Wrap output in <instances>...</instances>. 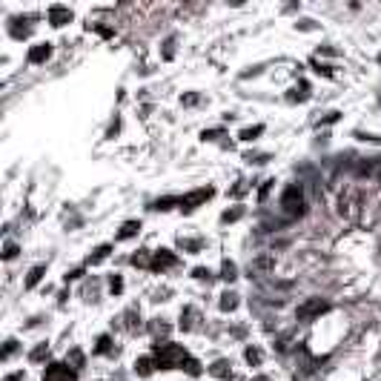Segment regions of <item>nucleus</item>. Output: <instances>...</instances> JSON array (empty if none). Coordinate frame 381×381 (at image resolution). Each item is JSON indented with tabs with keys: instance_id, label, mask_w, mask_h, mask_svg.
<instances>
[{
	"instance_id": "1",
	"label": "nucleus",
	"mask_w": 381,
	"mask_h": 381,
	"mask_svg": "<svg viewBox=\"0 0 381 381\" xmlns=\"http://www.w3.org/2000/svg\"><path fill=\"white\" fill-rule=\"evenodd\" d=\"M189 355L181 344H172V341H164V344H155V364L161 370H175V367H183Z\"/></svg>"
},
{
	"instance_id": "2",
	"label": "nucleus",
	"mask_w": 381,
	"mask_h": 381,
	"mask_svg": "<svg viewBox=\"0 0 381 381\" xmlns=\"http://www.w3.org/2000/svg\"><path fill=\"white\" fill-rule=\"evenodd\" d=\"M281 209H284V212H287L290 218L304 215V189H301V183H290V186L284 189V195H281Z\"/></svg>"
},
{
	"instance_id": "3",
	"label": "nucleus",
	"mask_w": 381,
	"mask_h": 381,
	"mask_svg": "<svg viewBox=\"0 0 381 381\" xmlns=\"http://www.w3.org/2000/svg\"><path fill=\"white\" fill-rule=\"evenodd\" d=\"M330 310V304L324 298H307L304 304H298V310H295V315H298L301 321H313V318H318L321 313H327Z\"/></svg>"
},
{
	"instance_id": "4",
	"label": "nucleus",
	"mask_w": 381,
	"mask_h": 381,
	"mask_svg": "<svg viewBox=\"0 0 381 381\" xmlns=\"http://www.w3.org/2000/svg\"><path fill=\"white\" fill-rule=\"evenodd\" d=\"M215 195V189L212 186H201V189H195V192H189V195H183V198H178V206H181L183 212H192L198 204H204V201H209Z\"/></svg>"
},
{
	"instance_id": "5",
	"label": "nucleus",
	"mask_w": 381,
	"mask_h": 381,
	"mask_svg": "<svg viewBox=\"0 0 381 381\" xmlns=\"http://www.w3.org/2000/svg\"><path fill=\"white\" fill-rule=\"evenodd\" d=\"M43 381H75V373L66 364H49L43 373Z\"/></svg>"
},
{
	"instance_id": "6",
	"label": "nucleus",
	"mask_w": 381,
	"mask_h": 381,
	"mask_svg": "<svg viewBox=\"0 0 381 381\" xmlns=\"http://www.w3.org/2000/svg\"><path fill=\"white\" fill-rule=\"evenodd\" d=\"M178 264V258H175V255H172V252H169V249H161V252H155V255H152V269H155V272H161V269H169V266H175Z\"/></svg>"
},
{
	"instance_id": "7",
	"label": "nucleus",
	"mask_w": 381,
	"mask_h": 381,
	"mask_svg": "<svg viewBox=\"0 0 381 381\" xmlns=\"http://www.w3.org/2000/svg\"><path fill=\"white\" fill-rule=\"evenodd\" d=\"M49 23L52 26H66V23H72V9H69V6H49Z\"/></svg>"
},
{
	"instance_id": "8",
	"label": "nucleus",
	"mask_w": 381,
	"mask_h": 381,
	"mask_svg": "<svg viewBox=\"0 0 381 381\" xmlns=\"http://www.w3.org/2000/svg\"><path fill=\"white\" fill-rule=\"evenodd\" d=\"M49 55H52V43H37V46L29 49V63H43Z\"/></svg>"
},
{
	"instance_id": "9",
	"label": "nucleus",
	"mask_w": 381,
	"mask_h": 381,
	"mask_svg": "<svg viewBox=\"0 0 381 381\" xmlns=\"http://www.w3.org/2000/svg\"><path fill=\"white\" fill-rule=\"evenodd\" d=\"M198 310H195V307H186V310H183L181 313V330H195V327H198Z\"/></svg>"
},
{
	"instance_id": "10",
	"label": "nucleus",
	"mask_w": 381,
	"mask_h": 381,
	"mask_svg": "<svg viewBox=\"0 0 381 381\" xmlns=\"http://www.w3.org/2000/svg\"><path fill=\"white\" fill-rule=\"evenodd\" d=\"M209 373H212V376H215V379H232V367H230V361H224V358H221V361H215V364L209 367Z\"/></svg>"
},
{
	"instance_id": "11",
	"label": "nucleus",
	"mask_w": 381,
	"mask_h": 381,
	"mask_svg": "<svg viewBox=\"0 0 381 381\" xmlns=\"http://www.w3.org/2000/svg\"><path fill=\"white\" fill-rule=\"evenodd\" d=\"M155 358H149V355H144V358H138V361H135V373H138V376H152V370H155Z\"/></svg>"
},
{
	"instance_id": "12",
	"label": "nucleus",
	"mask_w": 381,
	"mask_h": 381,
	"mask_svg": "<svg viewBox=\"0 0 381 381\" xmlns=\"http://www.w3.org/2000/svg\"><path fill=\"white\" fill-rule=\"evenodd\" d=\"M43 275H46V264H37V266H32V269H29V275H26V287H29V290H32V287H37Z\"/></svg>"
},
{
	"instance_id": "13",
	"label": "nucleus",
	"mask_w": 381,
	"mask_h": 381,
	"mask_svg": "<svg viewBox=\"0 0 381 381\" xmlns=\"http://www.w3.org/2000/svg\"><path fill=\"white\" fill-rule=\"evenodd\" d=\"M138 232H141V224H138V221H126V224L120 227V232H117V241H126V238H132Z\"/></svg>"
},
{
	"instance_id": "14",
	"label": "nucleus",
	"mask_w": 381,
	"mask_h": 381,
	"mask_svg": "<svg viewBox=\"0 0 381 381\" xmlns=\"http://www.w3.org/2000/svg\"><path fill=\"white\" fill-rule=\"evenodd\" d=\"M109 252H112V247H109V244H103V247H98L92 255H89V261H86V264L95 266V264H100V261H106V258H109Z\"/></svg>"
},
{
	"instance_id": "15",
	"label": "nucleus",
	"mask_w": 381,
	"mask_h": 381,
	"mask_svg": "<svg viewBox=\"0 0 381 381\" xmlns=\"http://www.w3.org/2000/svg\"><path fill=\"white\" fill-rule=\"evenodd\" d=\"M244 218V206H232V209H227L224 215H221V224H235V221H241Z\"/></svg>"
},
{
	"instance_id": "16",
	"label": "nucleus",
	"mask_w": 381,
	"mask_h": 381,
	"mask_svg": "<svg viewBox=\"0 0 381 381\" xmlns=\"http://www.w3.org/2000/svg\"><path fill=\"white\" fill-rule=\"evenodd\" d=\"M269 269H272V258H255L249 264V275L252 272H269Z\"/></svg>"
},
{
	"instance_id": "17",
	"label": "nucleus",
	"mask_w": 381,
	"mask_h": 381,
	"mask_svg": "<svg viewBox=\"0 0 381 381\" xmlns=\"http://www.w3.org/2000/svg\"><path fill=\"white\" fill-rule=\"evenodd\" d=\"M235 307H238V295H235V293H224V295H221V310H224V313H232Z\"/></svg>"
},
{
	"instance_id": "18",
	"label": "nucleus",
	"mask_w": 381,
	"mask_h": 381,
	"mask_svg": "<svg viewBox=\"0 0 381 381\" xmlns=\"http://www.w3.org/2000/svg\"><path fill=\"white\" fill-rule=\"evenodd\" d=\"M221 278H224V281H235V278H238V269H235L232 261H224V264H221Z\"/></svg>"
},
{
	"instance_id": "19",
	"label": "nucleus",
	"mask_w": 381,
	"mask_h": 381,
	"mask_svg": "<svg viewBox=\"0 0 381 381\" xmlns=\"http://www.w3.org/2000/svg\"><path fill=\"white\" fill-rule=\"evenodd\" d=\"M244 358L255 367V364H261V358H264V355H261V350H258V347H249L247 352H244Z\"/></svg>"
},
{
	"instance_id": "20",
	"label": "nucleus",
	"mask_w": 381,
	"mask_h": 381,
	"mask_svg": "<svg viewBox=\"0 0 381 381\" xmlns=\"http://www.w3.org/2000/svg\"><path fill=\"white\" fill-rule=\"evenodd\" d=\"M261 132H264V126H249V129H244L238 138H241V141H255Z\"/></svg>"
},
{
	"instance_id": "21",
	"label": "nucleus",
	"mask_w": 381,
	"mask_h": 381,
	"mask_svg": "<svg viewBox=\"0 0 381 381\" xmlns=\"http://www.w3.org/2000/svg\"><path fill=\"white\" fill-rule=\"evenodd\" d=\"M46 352H49V347H46V344H37V347L29 352V361H43V355H46Z\"/></svg>"
},
{
	"instance_id": "22",
	"label": "nucleus",
	"mask_w": 381,
	"mask_h": 381,
	"mask_svg": "<svg viewBox=\"0 0 381 381\" xmlns=\"http://www.w3.org/2000/svg\"><path fill=\"white\" fill-rule=\"evenodd\" d=\"M183 370H186L189 376H201V364L195 358H186V361H183Z\"/></svg>"
},
{
	"instance_id": "23",
	"label": "nucleus",
	"mask_w": 381,
	"mask_h": 381,
	"mask_svg": "<svg viewBox=\"0 0 381 381\" xmlns=\"http://www.w3.org/2000/svg\"><path fill=\"white\" fill-rule=\"evenodd\" d=\"M109 350H112V338H109V335H100L95 352H109Z\"/></svg>"
},
{
	"instance_id": "24",
	"label": "nucleus",
	"mask_w": 381,
	"mask_h": 381,
	"mask_svg": "<svg viewBox=\"0 0 381 381\" xmlns=\"http://www.w3.org/2000/svg\"><path fill=\"white\" fill-rule=\"evenodd\" d=\"M12 258H17V244L9 241V244L3 247V261H12Z\"/></svg>"
},
{
	"instance_id": "25",
	"label": "nucleus",
	"mask_w": 381,
	"mask_h": 381,
	"mask_svg": "<svg viewBox=\"0 0 381 381\" xmlns=\"http://www.w3.org/2000/svg\"><path fill=\"white\" fill-rule=\"evenodd\" d=\"M69 364H72V367H83V352H81V350H72V352H69Z\"/></svg>"
},
{
	"instance_id": "26",
	"label": "nucleus",
	"mask_w": 381,
	"mask_h": 381,
	"mask_svg": "<svg viewBox=\"0 0 381 381\" xmlns=\"http://www.w3.org/2000/svg\"><path fill=\"white\" fill-rule=\"evenodd\" d=\"M172 204H178V198H161V201H155V204H152V209H169Z\"/></svg>"
},
{
	"instance_id": "27",
	"label": "nucleus",
	"mask_w": 381,
	"mask_h": 381,
	"mask_svg": "<svg viewBox=\"0 0 381 381\" xmlns=\"http://www.w3.org/2000/svg\"><path fill=\"white\" fill-rule=\"evenodd\" d=\"M132 264L135 266H149L152 258H147V252H141V255H132Z\"/></svg>"
},
{
	"instance_id": "28",
	"label": "nucleus",
	"mask_w": 381,
	"mask_h": 381,
	"mask_svg": "<svg viewBox=\"0 0 381 381\" xmlns=\"http://www.w3.org/2000/svg\"><path fill=\"white\" fill-rule=\"evenodd\" d=\"M192 275H195V278H198V281H209V278H212V272H209V269H206V266H198V269H195V272H192Z\"/></svg>"
},
{
	"instance_id": "29",
	"label": "nucleus",
	"mask_w": 381,
	"mask_h": 381,
	"mask_svg": "<svg viewBox=\"0 0 381 381\" xmlns=\"http://www.w3.org/2000/svg\"><path fill=\"white\" fill-rule=\"evenodd\" d=\"M181 103L183 106H195V103H201V95H195V92H192V95H183Z\"/></svg>"
},
{
	"instance_id": "30",
	"label": "nucleus",
	"mask_w": 381,
	"mask_h": 381,
	"mask_svg": "<svg viewBox=\"0 0 381 381\" xmlns=\"http://www.w3.org/2000/svg\"><path fill=\"white\" fill-rule=\"evenodd\" d=\"M15 350H17V341H15V338H12V341H6V347H3V361H6V358L15 352Z\"/></svg>"
},
{
	"instance_id": "31",
	"label": "nucleus",
	"mask_w": 381,
	"mask_h": 381,
	"mask_svg": "<svg viewBox=\"0 0 381 381\" xmlns=\"http://www.w3.org/2000/svg\"><path fill=\"white\" fill-rule=\"evenodd\" d=\"M181 247L183 249H192V252H198V249H201V241H183V238H181Z\"/></svg>"
},
{
	"instance_id": "32",
	"label": "nucleus",
	"mask_w": 381,
	"mask_h": 381,
	"mask_svg": "<svg viewBox=\"0 0 381 381\" xmlns=\"http://www.w3.org/2000/svg\"><path fill=\"white\" fill-rule=\"evenodd\" d=\"M218 135H224L221 129H209V132H204V141H215Z\"/></svg>"
},
{
	"instance_id": "33",
	"label": "nucleus",
	"mask_w": 381,
	"mask_h": 381,
	"mask_svg": "<svg viewBox=\"0 0 381 381\" xmlns=\"http://www.w3.org/2000/svg\"><path fill=\"white\" fill-rule=\"evenodd\" d=\"M3 381H23V370H17V373H9Z\"/></svg>"
},
{
	"instance_id": "34",
	"label": "nucleus",
	"mask_w": 381,
	"mask_h": 381,
	"mask_svg": "<svg viewBox=\"0 0 381 381\" xmlns=\"http://www.w3.org/2000/svg\"><path fill=\"white\" fill-rule=\"evenodd\" d=\"M120 290H123V281H120V278H112V293H120Z\"/></svg>"
},
{
	"instance_id": "35",
	"label": "nucleus",
	"mask_w": 381,
	"mask_h": 381,
	"mask_svg": "<svg viewBox=\"0 0 381 381\" xmlns=\"http://www.w3.org/2000/svg\"><path fill=\"white\" fill-rule=\"evenodd\" d=\"M244 192H247V186H244V183H238V186H232V195H235V198H238V195H244Z\"/></svg>"
},
{
	"instance_id": "36",
	"label": "nucleus",
	"mask_w": 381,
	"mask_h": 381,
	"mask_svg": "<svg viewBox=\"0 0 381 381\" xmlns=\"http://www.w3.org/2000/svg\"><path fill=\"white\" fill-rule=\"evenodd\" d=\"M298 29H304V32H307V29H315V26H313V20H301Z\"/></svg>"
},
{
	"instance_id": "37",
	"label": "nucleus",
	"mask_w": 381,
	"mask_h": 381,
	"mask_svg": "<svg viewBox=\"0 0 381 381\" xmlns=\"http://www.w3.org/2000/svg\"><path fill=\"white\" fill-rule=\"evenodd\" d=\"M335 120H338V112H330V115L324 117V123H335Z\"/></svg>"
},
{
	"instance_id": "38",
	"label": "nucleus",
	"mask_w": 381,
	"mask_h": 381,
	"mask_svg": "<svg viewBox=\"0 0 381 381\" xmlns=\"http://www.w3.org/2000/svg\"><path fill=\"white\" fill-rule=\"evenodd\" d=\"M379 63H381V55H379Z\"/></svg>"
}]
</instances>
